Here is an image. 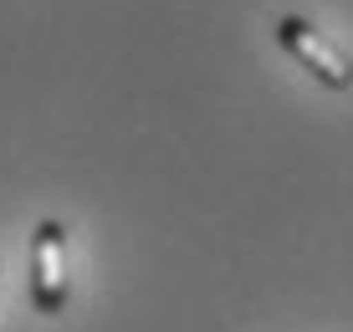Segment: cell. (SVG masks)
Here are the masks:
<instances>
[{"instance_id": "cell-1", "label": "cell", "mask_w": 353, "mask_h": 332, "mask_svg": "<svg viewBox=\"0 0 353 332\" xmlns=\"http://www.w3.org/2000/svg\"><path fill=\"white\" fill-rule=\"evenodd\" d=\"M31 302L41 317L67 307V230L57 220H41L31 236Z\"/></svg>"}, {"instance_id": "cell-2", "label": "cell", "mask_w": 353, "mask_h": 332, "mask_svg": "<svg viewBox=\"0 0 353 332\" xmlns=\"http://www.w3.org/2000/svg\"><path fill=\"white\" fill-rule=\"evenodd\" d=\"M276 41H282L287 52H292V56L302 61V67L312 72V77L323 82V87H333V92L353 87V61L338 52V46L327 41L323 31H312L302 16H282V21H276Z\"/></svg>"}]
</instances>
